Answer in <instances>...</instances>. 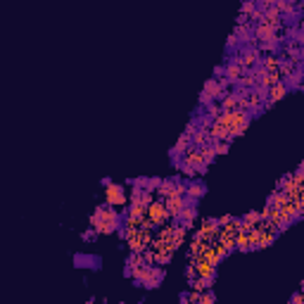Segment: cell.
I'll use <instances>...</instances> for the list:
<instances>
[{"instance_id": "1", "label": "cell", "mask_w": 304, "mask_h": 304, "mask_svg": "<svg viewBox=\"0 0 304 304\" xmlns=\"http://www.w3.org/2000/svg\"><path fill=\"white\" fill-rule=\"evenodd\" d=\"M93 226L98 228V230H105V233H109L112 228L117 226V217H114L112 212H98V214L93 217Z\"/></svg>"}, {"instance_id": "2", "label": "cell", "mask_w": 304, "mask_h": 304, "mask_svg": "<svg viewBox=\"0 0 304 304\" xmlns=\"http://www.w3.org/2000/svg\"><path fill=\"white\" fill-rule=\"evenodd\" d=\"M107 190H105V197H107V205H124L126 202V190L121 185H112L109 181H105Z\"/></svg>"}, {"instance_id": "3", "label": "cell", "mask_w": 304, "mask_h": 304, "mask_svg": "<svg viewBox=\"0 0 304 304\" xmlns=\"http://www.w3.org/2000/svg\"><path fill=\"white\" fill-rule=\"evenodd\" d=\"M150 221L152 224H162L164 219L169 217V212H166V207L162 205V202H154V205H150Z\"/></svg>"}, {"instance_id": "4", "label": "cell", "mask_w": 304, "mask_h": 304, "mask_svg": "<svg viewBox=\"0 0 304 304\" xmlns=\"http://www.w3.org/2000/svg\"><path fill=\"white\" fill-rule=\"evenodd\" d=\"M190 193H193L195 197H200V195H202V185H200V183H197V185H190V188H188V195H190Z\"/></svg>"}]
</instances>
